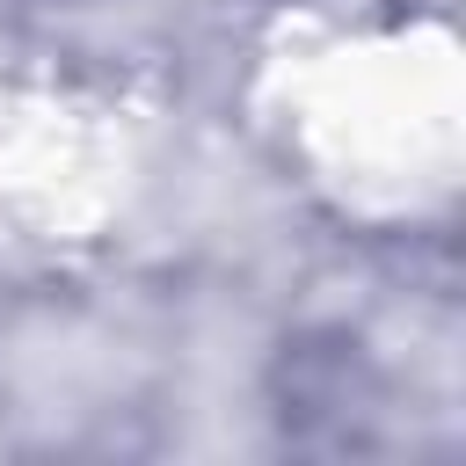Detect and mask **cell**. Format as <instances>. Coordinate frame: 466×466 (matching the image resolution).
Returning a JSON list of instances; mask_svg holds the SVG:
<instances>
[]
</instances>
